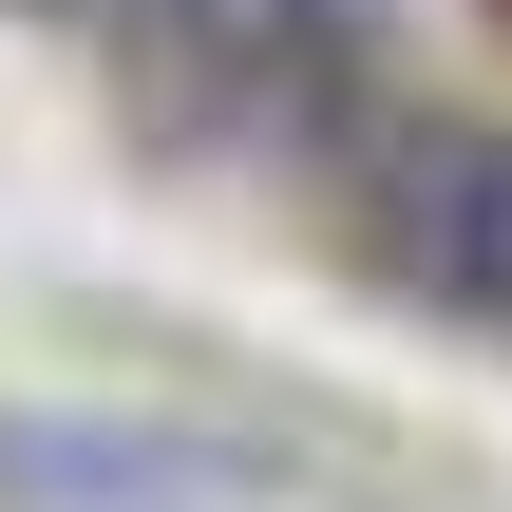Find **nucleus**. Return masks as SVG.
<instances>
[{
  "label": "nucleus",
  "instance_id": "f257e3e1",
  "mask_svg": "<svg viewBox=\"0 0 512 512\" xmlns=\"http://www.w3.org/2000/svg\"><path fill=\"white\" fill-rule=\"evenodd\" d=\"M380 266L456 285V304H512V152L494 133H399L380 152Z\"/></svg>",
  "mask_w": 512,
  "mask_h": 512
}]
</instances>
